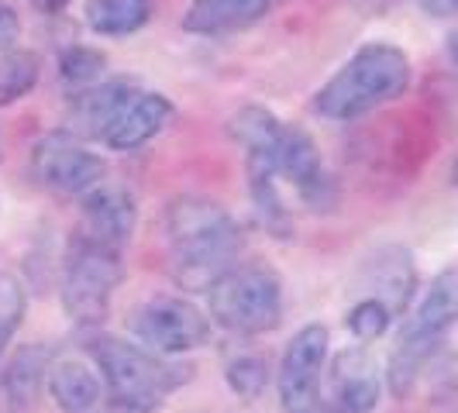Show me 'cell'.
<instances>
[{
	"mask_svg": "<svg viewBox=\"0 0 458 413\" xmlns=\"http://www.w3.org/2000/svg\"><path fill=\"white\" fill-rule=\"evenodd\" d=\"M165 249H169V273L180 290L207 293L221 275L238 266L245 249V231L238 217L217 200L197 193L173 197L165 204Z\"/></svg>",
	"mask_w": 458,
	"mask_h": 413,
	"instance_id": "6da1fadb",
	"label": "cell"
},
{
	"mask_svg": "<svg viewBox=\"0 0 458 413\" xmlns=\"http://www.w3.org/2000/svg\"><path fill=\"white\" fill-rule=\"evenodd\" d=\"M87 344L93 366L100 368L107 400L124 413H156L183 383H190L193 372L183 362L162 358L117 334H93Z\"/></svg>",
	"mask_w": 458,
	"mask_h": 413,
	"instance_id": "7a4b0ae2",
	"label": "cell"
},
{
	"mask_svg": "<svg viewBox=\"0 0 458 413\" xmlns=\"http://www.w3.org/2000/svg\"><path fill=\"white\" fill-rule=\"evenodd\" d=\"M407 87H411L407 52L390 42H366L314 93V111L327 121H355L390 100H400Z\"/></svg>",
	"mask_w": 458,
	"mask_h": 413,
	"instance_id": "3957f363",
	"label": "cell"
},
{
	"mask_svg": "<svg viewBox=\"0 0 458 413\" xmlns=\"http://www.w3.org/2000/svg\"><path fill=\"white\" fill-rule=\"evenodd\" d=\"M458 317V275L445 269L431 279L420 303L411 310L407 324L400 327L393 344L390 366H386V386L396 400H407L428 366H435L441 348L448 341V331Z\"/></svg>",
	"mask_w": 458,
	"mask_h": 413,
	"instance_id": "277c9868",
	"label": "cell"
},
{
	"mask_svg": "<svg viewBox=\"0 0 458 413\" xmlns=\"http://www.w3.org/2000/svg\"><path fill=\"white\" fill-rule=\"evenodd\" d=\"M207 307L217 327L255 338L283 321V282L269 266H234L207 290Z\"/></svg>",
	"mask_w": 458,
	"mask_h": 413,
	"instance_id": "5b68a950",
	"label": "cell"
},
{
	"mask_svg": "<svg viewBox=\"0 0 458 413\" xmlns=\"http://www.w3.org/2000/svg\"><path fill=\"white\" fill-rule=\"evenodd\" d=\"M124 279V252L72 234L63 262V307L80 327H100Z\"/></svg>",
	"mask_w": 458,
	"mask_h": 413,
	"instance_id": "8992f818",
	"label": "cell"
},
{
	"mask_svg": "<svg viewBox=\"0 0 458 413\" xmlns=\"http://www.w3.org/2000/svg\"><path fill=\"white\" fill-rule=\"evenodd\" d=\"M324 368H327V327L307 324L286 344L276 372L283 413H331L324 403Z\"/></svg>",
	"mask_w": 458,
	"mask_h": 413,
	"instance_id": "52a82bcc",
	"label": "cell"
},
{
	"mask_svg": "<svg viewBox=\"0 0 458 413\" xmlns=\"http://www.w3.org/2000/svg\"><path fill=\"white\" fill-rule=\"evenodd\" d=\"M131 331L141 341V348L156 351L162 358H173V355H186V351L204 348L207 338H210V321L190 299L156 297L135 310Z\"/></svg>",
	"mask_w": 458,
	"mask_h": 413,
	"instance_id": "ba28073f",
	"label": "cell"
},
{
	"mask_svg": "<svg viewBox=\"0 0 458 413\" xmlns=\"http://www.w3.org/2000/svg\"><path fill=\"white\" fill-rule=\"evenodd\" d=\"M28 173L38 186L55 193H87L104 183L107 162L87 145H80L69 131H48L31 145Z\"/></svg>",
	"mask_w": 458,
	"mask_h": 413,
	"instance_id": "9c48e42d",
	"label": "cell"
},
{
	"mask_svg": "<svg viewBox=\"0 0 458 413\" xmlns=\"http://www.w3.org/2000/svg\"><path fill=\"white\" fill-rule=\"evenodd\" d=\"M276 176H286L297 197L310 210H331L338 204V186L331 180L327 165L321 159V148L318 141L307 135L297 124H286L283 121V131H279V141H276Z\"/></svg>",
	"mask_w": 458,
	"mask_h": 413,
	"instance_id": "30bf717a",
	"label": "cell"
},
{
	"mask_svg": "<svg viewBox=\"0 0 458 413\" xmlns=\"http://www.w3.org/2000/svg\"><path fill=\"white\" fill-rule=\"evenodd\" d=\"M138 224V204L124 186L97 183L83 193L80 224L72 234H83L97 245H107L114 252H124Z\"/></svg>",
	"mask_w": 458,
	"mask_h": 413,
	"instance_id": "8fae6325",
	"label": "cell"
},
{
	"mask_svg": "<svg viewBox=\"0 0 458 413\" xmlns=\"http://www.w3.org/2000/svg\"><path fill=\"white\" fill-rule=\"evenodd\" d=\"M383 396V375L376 368V358L366 348H344L335 355L331 372H327V410L338 413H372Z\"/></svg>",
	"mask_w": 458,
	"mask_h": 413,
	"instance_id": "7c38bea8",
	"label": "cell"
},
{
	"mask_svg": "<svg viewBox=\"0 0 458 413\" xmlns=\"http://www.w3.org/2000/svg\"><path fill=\"white\" fill-rule=\"evenodd\" d=\"M173 114H176V107L169 97L135 90L117 107V114L107 121L100 138L114 152H135L141 145H148L156 135H162V128L173 121Z\"/></svg>",
	"mask_w": 458,
	"mask_h": 413,
	"instance_id": "4fadbf2b",
	"label": "cell"
},
{
	"mask_svg": "<svg viewBox=\"0 0 458 413\" xmlns=\"http://www.w3.org/2000/svg\"><path fill=\"white\" fill-rule=\"evenodd\" d=\"M48 355L38 344H24L0 372V407L4 413H38L46 390Z\"/></svg>",
	"mask_w": 458,
	"mask_h": 413,
	"instance_id": "5bb4252c",
	"label": "cell"
},
{
	"mask_svg": "<svg viewBox=\"0 0 458 413\" xmlns=\"http://www.w3.org/2000/svg\"><path fill=\"white\" fill-rule=\"evenodd\" d=\"M273 0H190L183 31L190 35H231L262 21Z\"/></svg>",
	"mask_w": 458,
	"mask_h": 413,
	"instance_id": "9a60e30c",
	"label": "cell"
},
{
	"mask_svg": "<svg viewBox=\"0 0 458 413\" xmlns=\"http://www.w3.org/2000/svg\"><path fill=\"white\" fill-rule=\"evenodd\" d=\"M135 93V83L128 80H111V83H100V87H90V90L76 93L72 97V107H69V128L80 131V135L100 138L107 121L117 114V107Z\"/></svg>",
	"mask_w": 458,
	"mask_h": 413,
	"instance_id": "2e32d148",
	"label": "cell"
},
{
	"mask_svg": "<svg viewBox=\"0 0 458 413\" xmlns=\"http://www.w3.org/2000/svg\"><path fill=\"white\" fill-rule=\"evenodd\" d=\"M413 286H417V273H413L411 255L400 252V249L376 255V262H372V282H369L372 293H366V297L386 303L393 317H400L411 307Z\"/></svg>",
	"mask_w": 458,
	"mask_h": 413,
	"instance_id": "e0dca14e",
	"label": "cell"
},
{
	"mask_svg": "<svg viewBox=\"0 0 458 413\" xmlns=\"http://www.w3.org/2000/svg\"><path fill=\"white\" fill-rule=\"evenodd\" d=\"M48 396L63 413H90L100 403V379L83 362H55L48 368Z\"/></svg>",
	"mask_w": 458,
	"mask_h": 413,
	"instance_id": "ac0fdd59",
	"label": "cell"
},
{
	"mask_svg": "<svg viewBox=\"0 0 458 413\" xmlns=\"http://www.w3.org/2000/svg\"><path fill=\"white\" fill-rule=\"evenodd\" d=\"M87 28L93 35H135L152 18V0H87Z\"/></svg>",
	"mask_w": 458,
	"mask_h": 413,
	"instance_id": "d6986e66",
	"label": "cell"
},
{
	"mask_svg": "<svg viewBox=\"0 0 458 413\" xmlns=\"http://www.w3.org/2000/svg\"><path fill=\"white\" fill-rule=\"evenodd\" d=\"M249 169V193H252V206L259 214V224L269 231L273 238H293V214L283 200L279 186H276V173L269 169H255V165H245Z\"/></svg>",
	"mask_w": 458,
	"mask_h": 413,
	"instance_id": "ffe728a7",
	"label": "cell"
},
{
	"mask_svg": "<svg viewBox=\"0 0 458 413\" xmlns=\"http://www.w3.org/2000/svg\"><path fill=\"white\" fill-rule=\"evenodd\" d=\"M38 55L28 52V48H7L4 59H0V107L4 104H14L28 93L35 90L38 83Z\"/></svg>",
	"mask_w": 458,
	"mask_h": 413,
	"instance_id": "44dd1931",
	"label": "cell"
},
{
	"mask_svg": "<svg viewBox=\"0 0 458 413\" xmlns=\"http://www.w3.org/2000/svg\"><path fill=\"white\" fill-rule=\"evenodd\" d=\"M107 66V55L90 46H69L59 52V76L69 87H93Z\"/></svg>",
	"mask_w": 458,
	"mask_h": 413,
	"instance_id": "7402d4cb",
	"label": "cell"
},
{
	"mask_svg": "<svg viewBox=\"0 0 458 413\" xmlns=\"http://www.w3.org/2000/svg\"><path fill=\"white\" fill-rule=\"evenodd\" d=\"M390 324H393L390 307L372 297L355 299V303L344 310V327H348L359 341H376V338H383V334L390 331Z\"/></svg>",
	"mask_w": 458,
	"mask_h": 413,
	"instance_id": "603a6c76",
	"label": "cell"
},
{
	"mask_svg": "<svg viewBox=\"0 0 458 413\" xmlns=\"http://www.w3.org/2000/svg\"><path fill=\"white\" fill-rule=\"evenodd\" d=\"M225 379H228V386L234 396H242V400H259L266 386H269V362L262 358V355H238V358H231L228 362V372H225Z\"/></svg>",
	"mask_w": 458,
	"mask_h": 413,
	"instance_id": "cb8c5ba5",
	"label": "cell"
},
{
	"mask_svg": "<svg viewBox=\"0 0 458 413\" xmlns=\"http://www.w3.org/2000/svg\"><path fill=\"white\" fill-rule=\"evenodd\" d=\"M24 310H28V293H24L21 279L0 273V355L14 341V334L24 321Z\"/></svg>",
	"mask_w": 458,
	"mask_h": 413,
	"instance_id": "d4e9b609",
	"label": "cell"
},
{
	"mask_svg": "<svg viewBox=\"0 0 458 413\" xmlns=\"http://www.w3.org/2000/svg\"><path fill=\"white\" fill-rule=\"evenodd\" d=\"M18 35H21V18H18V11L0 0V52H7V48L14 46Z\"/></svg>",
	"mask_w": 458,
	"mask_h": 413,
	"instance_id": "484cf974",
	"label": "cell"
},
{
	"mask_svg": "<svg viewBox=\"0 0 458 413\" xmlns=\"http://www.w3.org/2000/svg\"><path fill=\"white\" fill-rule=\"evenodd\" d=\"M428 14H435V18H452L455 14V0H417Z\"/></svg>",
	"mask_w": 458,
	"mask_h": 413,
	"instance_id": "4316f807",
	"label": "cell"
},
{
	"mask_svg": "<svg viewBox=\"0 0 458 413\" xmlns=\"http://www.w3.org/2000/svg\"><path fill=\"white\" fill-rule=\"evenodd\" d=\"M35 4H38V7H42V11H46V14H59V11H63V7H66L69 0H35Z\"/></svg>",
	"mask_w": 458,
	"mask_h": 413,
	"instance_id": "83f0119b",
	"label": "cell"
}]
</instances>
